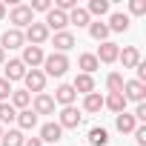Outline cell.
I'll use <instances>...</instances> for the list:
<instances>
[{
    "mask_svg": "<svg viewBox=\"0 0 146 146\" xmlns=\"http://www.w3.org/2000/svg\"><path fill=\"white\" fill-rule=\"evenodd\" d=\"M132 135H135V143H137V146H146V126H143V123H137Z\"/></svg>",
    "mask_w": 146,
    "mask_h": 146,
    "instance_id": "obj_35",
    "label": "cell"
},
{
    "mask_svg": "<svg viewBox=\"0 0 146 146\" xmlns=\"http://www.w3.org/2000/svg\"><path fill=\"white\" fill-rule=\"evenodd\" d=\"M23 37H26V46H40V49H43V43H49L52 32L43 26V20H35L32 26H26Z\"/></svg>",
    "mask_w": 146,
    "mask_h": 146,
    "instance_id": "obj_3",
    "label": "cell"
},
{
    "mask_svg": "<svg viewBox=\"0 0 146 146\" xmlns=\"http://www.w3.org/2000/svg\"><path fill=\"white\" fill-rule=\"evenodd\" d=\"M3 72H6L3 78H6L9 83H15V80H23V78H26V72H29V69L20 63V57H9V60L3 63Z\"/></svg>",
    "mask_w": 146,
    "mask_h": 146,
    "instance_id": "obj_9",
    "label": "cell"
},
{
    "mask_svg": "<svg viewBox=\"0 0 146 146\" xmlns=\"http://www.w3.org/2000/svg\"><path fill=\"white\" fill-rule=\"evenodd\" d=\"M117 60L123 63V69H135V66L140 63V49H137V46H123V49L117 52Z\"/></svg>",
    "mask_w": 146,
    "mask_h": 146,
    "instance_id": "obj_18",
    "label": "cell"
},
{
    "mask_svg": "<svg viewBox=\"0 0 146 146\" xmlns=\"http://www.w3.org/2000/svg\"><path fill=\"white\" fill-rule=\"evenodd\" d=\"M69 66H72V63H69V57H66V54L52 52V54H46V57H43V69H40V72H43L46 78H63L66 72H69Z\"/></svg>",
    "mask_w": 146,
    "mask_h": 146,
    "instance_id": "obj_1",
    "label": "cell"
},
{
    "mask_svg": "<svg viewBox=\"0 0 146 146\" xmlns=\"http://www.w3.org/2000/svg\"><path fill=\"white\" fill-rule=\"evenodd\" d=\"M54 103H60V106H75V100H78V92L72 89V83H60L57 89H54V98H52Z\"/></svg>",
    "mask_w": 146,
    "mask_h": 146,
    "instance_id": "obj_14",
    "label": "cell"
},
{
    "mask_svg": "<svg viewBox=\"0 0 146 146\" xmlns=\"http://www.w3.org/2000/svg\"><path fill=\"white\" fill-rule=\"evenodd\" d=\"M49 40H52V46H54V52H60V54H66L69 49H75V46H78V37L72 35L69 29H66V32H54V35H52Z\"/></svg>",
    "mask_w": 146,
    "mask_h": 146,
    "instance_id": "obj_7",
    "label": "cell"
},
{
    "mask_svg": "<svg viewBox=\"0 0 146 146\" xmlns=\"http://www.w3.org/2000/svg\"><path fill=\"white\" fill-rule=\"evenodd\" d=\"M103 109H109V112L120 115V112H126V98H123L120 92H109V95L103 98Z\"/></svg>",
    "mask_w": 146,
    "mask_h": 146,
    "instance_id": "obj_20",
    "label": "cell"
},
{
    "mask_svg": "<svg viewBox=\"0 0 146 146\" xmlns=\"http://www.w3.org/2000/svg\"><path fill=\"white\" fill-rule=\"evenodd\" d=\"M43 57H46V52L40 49V46H23V57H20V63L29 69H37V66H43Z\"/></svg>",
    "mask_w": 146,
    "mask_h": 146,
    "instance_id": "obj_13",
    "label": "cell"
},
{
    "mask_svg": "<svg viewBox=\"0 0 146 146\" xmlns=\"http://www.w3.org/2000/svg\"><path fill=\"white\" fill-rule=\"evenodd\" d=\"M100 109H103V95H100V92L83 95V106H80V112H86V115H98Z\"/></svg>",
    "mask_w": 146,
    "mask_h": 146,
    "instance_id": "obj_19",
    "label": "cell"
},
{
    "mask_svg": "<svg viewBox=\"0 0 146 146\" xmlns=\"http://www.w3.org/2000/svg\"><path fill=\"white\" fill-rule=\"evenodd\" d=\"M23 140H26V135L20 129H9V132H3V137H0V146H23Z\"/></svg>",
    "mask_w": 146,
    "mask_h": 146,
    "instance_id": "obj_29",
    "label": "cell"
},
{
    "mask_svg": "<svg viewBox=\"0 0 146 146\" xmlns=\"http://www.w3.org/2000/svg\"><path fill=\"white\" fill-rule=\"evenodd\" d=\"M78 69H80V75H95V72L100 69L95 52H80V54H78Z\"/></svg>",
    "mask_w": 146,
    "mask_h": 146,
    "instance_id": "obj_16",
    "label": "cell"
},
{
    "mask_svg": "<svg viewBox=\"0 0 146 146\" xmlns=\"http://www.w3.org/2000/svg\"><path fill=\"white\" fill-rule=\"evenodd\" d=\"M117 52H120V46L115 40H106V43L98 46L95 57H98V63H117Z\"/></svg>",
    "mask_w": 146,
    "mask_h": 146,
    "instance_id": "obj_12",
    "label": "cell"
},
{
    "mask_svg": "<svg viewBox=\"0 0 146 146\" xmlns=\"http://www.w3.org/2000/svg\"><path fill=\"white\" fill-rule=\"evenodd\" d=\"M86 12H89V17H103V15L112 12V3H109V0H89Z\"/></svg>",
    "mask_w": 146,
    "mask_h": 146,
    "instance_id": "obj_27",
    "label": "cell"
},
{
    "mask_svg": "<svg viewBox=\"0 0 146 146\" xmlns=\"http://www.w3.org/2000/svg\"><path fill=\"white\" fill-rule=\"evenodd\" d=\"M40 140H43V146H46V143H57V140H63V129L57 126V120H49V123L40 126Z\"/></svg>",
    "mask_w": 146,
    "mask_h": 146,
    "instance_id": "obj_15",
    "label": "cell"
},
{
    "mask_svg": "<svg viewBox=\"0 0 146 146\" xmlns=\"http://www.w3.org/2000/svg\"><path fill=\"white\" fill-rule=\"evenodd\" d=\"M43 26H46L49 32H66V26H69V17H66L63 12L52 9V12H46V17H43Z\"/></svg>",
    "mask_w": 146,
    "mask_h": 146,
    "instance_id": "obj_11",
    "label": "cell"
},
{
    "mask_svg": "<svg viewBox=\"0 0 146 146\" xmlns=\"http://www.w3.org/2000/svg\"><path fill=\"white\" fill-rule=\"evenodd\" d=\"M120 95L126 98V103H129V100H135V103H143V100H146V83H140V80H123V89H120Z\"/></svg>",
    "mask_w": 146,
    "mask_h": 146,
    "instance_id": "obj_5",
    "label": "cell"
},
{
    "mask_svg": "<svg viewBox=\"0 0 146 146\" xmlns=\"http://www.w3.org/2000/svg\"><path fill=\"white\" fill-rule=\"evenodd\" d=\"M66 17H69V26H78V29H89V23H92V17H89V12H86L83 6L72 9Z\"/></svg>",
    "mask_w": 146,
    "mask_h": 146,
    "instance_id": "obj_21",
    "label": "cell"
},
{
    "mask_svg": "<svg viewBox=\"0 0 146 146\" xmlns=\"http://www.w3.org/2000/svg\"><path fill=\"white\" fill-rule=\"evenodd\" d=\"M0 137H3V126H0Z\"/></svg>",
    "mask_w": 146,
    "mask_h": 146,
    "instance_id": "obj_41",
    "label": "cell"
},
{
    "mask_svg": "<svg viewBox=\"0 0 146 146\" xmlns=\"http://www.w3.org/2000/svg\"><path fill=\"white\" fill-rule=\"evenodd\" d=\"M15 117H17V109L6 100V103H0V126H6V123H15Z\"/></svg>",
    "mask_w": 146,
    "mask_h": 146,
    "instance_id": "obj_30",
    "label": "cell"
},
{
    "mask_svg": "<svg viewBox=\"0 0 146 146\" xmlns=\"http://www.w3.org/2000/svg\"><path fill=\"white\" fill-rule=\"evenodd\" d=\"M129 15L143 17V15H146V0H129Z\"/></svg>",
    "mask_w": 146,
    "mask_h": 146,
    "instance_id": "obj_32",
    "label": "cell"
},
{
    "mask_svg": "<svg viewBox=\"0 0 146 146\" xmlns=\"http://www.w3.org/2000/svg\"><path fill=\"white\" fill-rule=\"evenodd\" d=\"M132 117H135L137 123H143V120H146V103H137L135 112H132Z\"/></svg>",
    "mask_w": 146,
    "mask_h": 146,
    "instance_id": "obj_36",
    "label": "cell"
},
{
    "mask_svg": "<svg viewBox=\"0 0 146 146\" xmlns=\"http://www.w3.org/2000/svg\"><path fill=\"white\" fill-rule=\"evenodd\" d=\"M135 126H137V120H135L129 112H120V115H115V129H117L120 135H132V132H135Z\"/></svg>",
    "mask_w": 146,
    "mask_h": 146,
    "instance_id": "obj_23",
    "label": "cell"
},
{
    "mask_svg": "<svg viewBox=\"0 0 146 146\" xmlns=\"http://www.w3.org/2000/svg\"><path fill=\"white\" fill-rule=\"evenodd\" d=\"M23 83H26V92L32 95H40V92H46V75H43V72L40 69H29L26 72V78H23Z\"/></svg>",
    "mask_w": 146,
    "mask_h": 146,
    "instance_id": "obj_6",
    "label": "cell"
},
{
    "mask_svg": "<svg viewBox=\"0 0 146 146\" xmlns=\"http://www.w3.org/2000/svg\"><path fill=\"white\" fill-rule=\"evenodd\" d=\"M37 117L40 115H54V100H52V95L49 92H40V95H35L32 98V106H29Z\"/></svg>",
    "mask_w": 146,
    "mask_h": 146,
    "instance_id": "obj_8",
    "label": "cell"
},
{
    "mask_svg": "<svg viewBox=\"0 0 146 146\" xmlns=\"http://www.w3.org/2000/svg\"><path fill=\"white\" fill-rule=\"evenodd\" d=\"M135 72H137V78H135V80H140V83H146V63H143V60H140V63L135 66Z\"/></svg>",
    "mask_w": 146,
    "mask_h": 146,
    "instance_id": "obj_37",
    "label": "cell"
},
{
    "mask_svg": "<svg viewBox=\"0 0 146 146\" xmlns=\"http://www.w3.org/2000/svg\"><path fill=\"white\" fill-rule=\"evenodd\" d=\"M17 126H20V132H32L35 126H37V115L32 112V109H23V112H17Z\"/></svg>",
    "mask_w": 146,
    "mask_h": 146,
    "instance_id": "obj_26",
    "label": "cell"
},
{
    "mask_svg": "<svg viewBox=\"0 0 146 146\" xmlns=\"http://www.w3.org/2000/svg\"><path fill=\"white\" fill-rule=\"evenodd\" d=\"M83 123V112L78 106H63L60 115H57V126L60 129H78Z\"/></svg>",
    "mask_w": 146,
    "mask_h": 146,
    "instance_id": "obj_4",
    "label": "cell"
},
{
    "mask_svg": "<svg viewBox=\"0 0 146 146\" xmlns=\"http://www.w3.org/2000/svg\"><path fill=\"white\" fill-rule=\"evenodd\" d=\"M123 89V75L120 72H109L106 75V92H120Z\"/></svg>",
    "mask_w": 146,
    "mask_h": 146,
    "instance_id": "obj_31",
    "label": "cell"
},
{
    "mask_svg": "<svg viewBox=\"0 0 146 146\" xmlns=\"http://www.w3.org/2000/svg\"><path fill=\"white\" fill-rule=\"evenodd\" d=\"M9 103H12L17 112H23V109H29V106H32V95H29L26 89H12V98H9Z\"/></svg>",
    "mask_w": 146,
    "mask_h": 146,
    "instance_id": "obj_25",
    "label": "cell"
},
{
    "mask_svg": "<svg viewBox=\"0 0 146 146\" xmlns=\"http://www.w3.org/2000/svg\"><path fill=\"white\" fill-rule=\"evenodd\" d=\"M109 35H112V32H109V26H106L103 20H92V23H89V37H92V40L106 43V40H109Z\"/></svg>",
    "mask_w": 146,
    "mask_h": 146,
    "instance_id": "obj_24",
    "label": "cell"
},
{
    "mask_svg": "<svg viewBox=\"0 0 146 146\" xmlns=\"http://www.w3.org/2000/svg\"><path fill=\"white\" fill-rule=\"evenodd\" d=\"M3 63H6V52H3V49H0V66H3Z\"/></svg>",
    "mask_w": 146,
    "mask_h": 146,
    "instance_id": "obj_40",
    "label": "cell"
},
{
    "mask_svg": "<svg viewBox=\"0 0 146 146\" xmlns=\"http://www.w3.org/2000/svg\"><path fill=\"white\" fill-rule=\"evenodd\" d=\"M9 98H12V83L6 78H0V103H6Z\"/></svg>",
    "mask_w": 146,
    "mask_h": 146,
    "instance_id": "obj_34",
    "label": "cell"
},
{
    "mask_svg": "<svg viewBox=\"0 0 146 146\" xmlns=\"http://www.w3.org/2000/svg\"><path fill=\"white\" fill-rule=\"evenodd\" d=\"M129 15L126 12H109V20H106V26H109V32H117V35H123L126 29H129Z\"/></svg>",
    "mask_w": 146,
    "mask_h": 146,
    "instance_id": "obj_17",
    "label": "cell"
},
{
    "mask_svg": "<svg viewBox=\"0 0 146 146\" xmlns=\"http://www.w3.org/2000/svg\"><path fill=\"white\" fill-rule=\"evenodd\" d=\"M86 137H89V146H106V143H109V132H106L103 126H92Z\"/></svg>",
    "mask_w": 146,
    "mask_h": 146,
    "instance_id": "obj_28",
    "label": "cell"
},
{
    "mask_svg": "<svg viewBox=\"0 0 146 146\" xmlns=\"http://www.w3.org/2000/svg\"><path fill=\"white\" fill-rule=\"evenodd\" d=\"M23 146H43V140H40V137H26Z\"/></svg>",
    "mask_w": 146,
    "mask_h": 146,
    "instance_id": "obj_38",
    "label": "cell"
},
{
    "mask_svg": "<svg viewBox=\"0 0 146 146\" xmlns=\"http://www.w3.org/2000/svg\"><path fill=\"white\" fill-rule=\"evenodd\" d=\"M29 9H32V15L35 12H52V0H32V3H29Z\"/></svg>",
    "mask_w": 146,
    "mask_h": 146,
    "instance_id": "obj_33",
    "label": "cell"
},
{
    "mask_svg": "<svg viewBox=\"0 0 146 146\" xmlns=\"http://www.w3.org/2000/svg\"><path fill=\"white\" fill-rule=\"evenodd\" d=\"M72 89H75L78 95H92V92H98V89H95V78H92V75H78L75 80H72Z\"/></svg>",
    "mask_w": 146,
    "mask_h": 146,
    "instance_id": "obj_22",
    "label": "cell"
},
{
    "mask_svg": "<svg viewBox=\"0 0 146 146\" xmlns=\"http://www.w3.org/2000/svg\"><path fill=\"white\" fill-rule=\"evenodd\" d=\"M6 15H9V6H6V0H0V20H6Z\"/></svg>",
    "mask_w": 146,
    "mask_h": 146,
    "instance_id": "obj_39",
    "label": "cell"
},
{
    "mask_svg": "<svg viewBox=\"0 0 146 146\" xmlns=\"http://www.w3.org/2000/svg\"><path fill=\"white\" fill-rule=\"evenodd\" d=\"M23 46H26V37H23L20 29H6L3 37H0V49H3V52H9V49H23Z\"/></svg>",
    "mask_w": 146,
    "mask_h": 146,
    "instance_id": "obj_10",
    "label": "cell"
},
{
    "mask_svg": "<svg viewBox=\"0 0 146 146\" xmlns=\"http://www.w3.org/2000/svg\"><path fill=\"white\" fill-rule=\"evenodd\" d=\"M9 23H15V29H26V26H32L35 23V15H32V9H29V3H15L12 9H9Z\"/></svg>",
    "mask_w": 146,
    "mask_h": 146,
    "instance_id": "obj_2",
    "label": "cell"
}]
</instances>
